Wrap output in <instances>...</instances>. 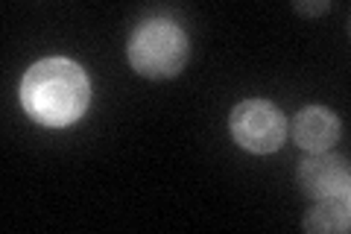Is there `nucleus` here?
Here are the masks:
<instances>
[{"mask_svg":"<svg viewBox=\"0 0 351 234\" xmlns=\"http://www.w3.org/2000/svg\"><path fill=\"white\" fill-rule=\"evenodd\" d=\"M129 65L141 76L149 80H170L182 73L184 62L191 56V44L184 30L167 18H149L132 30L126 44Z\"/></svg>","mask_w":351,"mask_h":234,"instance_id":"2","label":"nucleus"},{"mask_svg":"<svg viewBox=\"0 0 351 234\" xmlns=\"http://www.w3.org/2000/svg\"><path fill=\"white\" fill-rule=\"evenodd\" d=\"M88 103H91L88 73L64 56L36 62L21 80V106L41 126H71L88 111Z\"/></svg>","mask_w":351,"mask_h":234,"instance_id":"1","label":"nucleus"},{"mask_svg":"<svg viewBox=\"0 0 351 234\" xmlns=\"http://www.w3.org/2000/svg\"><path fill=\"white\" fill-rule=\"evenodd\" d=\"M228 129H232L237 147L255 155L276 152L287 141V117L269 100H258V97L234 106L232 117H228Z\"/></svg>","mask_w":351,"mask_h":234,"instance_id":"3","label":"nucleus"},{"mask_svg":"<svg viewBox=\"0 0 351 234\" xmlns=\"http://www.w3.org/2000/svg\"><path fill=\"white\" fill-rule=\"evenodd\" d=\"M339 132H343V124L325 106H307L293 120V141L311 155L331 150L339 141Z\"/></svg>","mask_w":351,"mask_h":234,"instance_id":"5","label":"nucleus"},{"mask_svg":"<svg viewBox=\"0 0 351 234\" xmlns=\"http://www.w3.org/2000/svg\"><path fill=\"white\" fill-rule=\"evenodd\" d=\"M295 182H299L302 194L311 196L313 202L319 199H348L351 196V173L346 159L328 152H313L304 159L295 170Z\"/></svg>","mask_w":351,"mask_h":234,"instance_id":"4","label":"nucleus"},{"mask_svg":"<svg viewBox=\"0 0 351 234\" xmlns=\"http://www.w3.org/2000/svg\"><path fill=\"white\" fill-rule=\"evenodd\" d=\"M351 229L348 199H319L304 217V231L311 234H346Z\"/></svg>","mask_w":351,"mask_h":234,"instance_id":"6","label":"nucleus"},{"mask_svg":"<svg viewBox=\"0 0 351 234\" xmlns=\"http://www.w3.org/2000/svg\"><path fill=\"white\" fill-rule=\"evenodd\" d=\"M328 0H319V3H293V9L295 12H302V15H322V12H328Z\"/></svg>","mask_w":351,"mask_h":234,"instance_id":"7","label":"nucleus"}]
</instances>
